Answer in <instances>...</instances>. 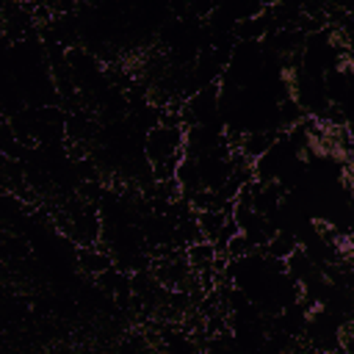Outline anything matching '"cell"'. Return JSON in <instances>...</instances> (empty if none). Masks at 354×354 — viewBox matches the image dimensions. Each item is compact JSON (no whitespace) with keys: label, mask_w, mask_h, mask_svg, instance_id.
I'll return each instance as SVG.
<instances>
[{"label":"cell","mask_w":354,"mask_h":354,"mask_svg":"<svg viewBox=\"0 0 354 354\" xmlns=\"http://www.w3.org/2000/svg\"><path fill=\"white\" fill-rule=\"evenodd\" d=\"M80 263H83V268L86 271H91V274H105L108 268H113V260L105 254V252H97V249H83L80 252Z\"/></svg>","instance_id":"1"}]
</instances>
